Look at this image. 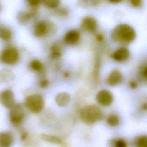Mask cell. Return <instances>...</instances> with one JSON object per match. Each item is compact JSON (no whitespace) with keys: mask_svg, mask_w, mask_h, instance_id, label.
Instances as JSON below:
<instances>
[{"mask_svg":"<svg viewBox=\"0 0 147 147\" xmlns=\"http://www.w3.org/2000/svg\"><path fill=\"white\" fill-rule=\"evenodd\" d=\"M112 39L116 42L129 44L136 37L134 28L126 24H121L114 28L111 33Z\"/></svg>","mask_w":147,"mask_h":147,"instance_id":"6da1fadb","label":"cell"},{"mask_svg":"<svg viewBox=\"0 0 147 147\" xmlns=\"http://www.w3.org/2000/svg\"><path fill=\"white\" fill-rule=\"evenodd\" d=\"M103 115L100 107L95 105H90L86 106L81 110L80 117L84 123L92 124L100 120Z\"/></svg>","mask_w":147,"mask_h":147,"instance_id":"7a4b0ae2","label":"cell"},{"mask_svg":"<svg viewBox=\"0 0 147 147\" xmlns=\"http://www.w3.org/2000/svg\"><path fill=\"white\" fill-rule=\"evenodd\" d=\"M25 107L34 113L40 112L44 106V100L39 94H33L27 96L25 100Z\"/></svg>","mask_w":147,"mask_h":147,"instance_id":"3957f363","label":"cell"},{"mask_svg":"<svg viewBox=\"0 0 147 147\" xmlns=\"http://www.w3.org/2000/svg\"><path fill=\"white\" fill-rule=\"evenodd\" d=\"M18 51L14 47H7L0 53V61L4 64H14L18 61Z\"/></svg>","mask_w":147,"mask_h":147,"instance_id":"277c9868","label":"cell"},{"mask_svg":"<svg viewBox=\"0 0 147 147\" xmlns=\"http://www.w3.org/2000/svg\"><path fill=\"white\" fill-rule=\"evenodd\" d=\"M24 110L20 104H15L9 112V118L12 123L18 125L20 123L24 117Z\"/></svg>","mask_w":147,"mask_h":147,"instance_id":"5b68a950","label":"cell"},{"mask_svg":"<svg viewBox=\"0 0 147 147\" xmlns=\"http://www.w3.org/2000/svg\"><path fill=\"white\" fill-rule=\"evenodd\" d=\"M14 95L9 89L2 90L0 92V103L6 108L11 109L15 105Z\"/></svg>","mask_w":147,"mask_h":147,"instance_id":"8992f818","label":"cell"},{"mask_svg":"<svg viewBox=\"0 0 147 147\" xmlns=\"http://www.w3.org/2000/svg\"><path fill=\"white\" fill-rule=\"evenodd\" d=\"M98 103L102 106H108L113 100V96L110 91L107 90H102L98 92L96 96Z\"/></svg>","mask_w":147,"mask_h":147,"instance_id":"52a82bcc","label":"cell"},{"mask_svg":"<svg viewBox=\"0 0 147 147\" xmlns=\"http://www.w3.org/2000/svg\"><path fill=\"white\" fill-rule=\"evenodd\" d=\"M97 26L96 20L90 16L85 17L82 21L81 27L85 30L92 32L94 31Z\"/></svg>","mask_w":147,"mask_h":147,"instance_id":"ba28073f","label":"cell"},{"mask_svg":"<svg viewBox=\"0 0 147 147\" xmlns=\"http://www.w3.org/2000/svg\"><path fill=\"white\" fill-rule=\"evenodd\" d=\"M14 141L13 134L9 131L0 133V147H10Z\"/></svg>","mask_w":147,"mask_h":147,"instance_id":"9c48e42d","label":"cell"},{"mask_svg":"<svg viewBox=\"0 0 147 147\" xmlns=\"http://www.w3.org/2000/svg\"><path fill=\"white\" fill-rule=\"evenodd\" d=\"M129 56V51L125 47L118 49L112 54V57L117 61H123L126 60Z\"/></svg>","mask_w":147,"mask_h":147,"instance_id":"30bf717a","label":"cell"},{"mask_svg":"<svg viewBox=\"0 0 147 147\" xmlns=\"http://www.w3.org/2000/svg\"><path fill=\"white\" fill-rule=\"evenodd\" d=\"M122 75L121 72L117 69L112 71L107 78L108 84L111 86H114L121 82Z\"/></svg>","mask_w":147,"mask_h":147,"instance_id":"8fae6325","label":"cell"},{"mask_svg":"<svg viewBox=\"0 0 147 147\" xmlns=\"http://www.w3.org/2000/svg\"><path fill=\"white\" fill-rule=\"evenodd\" d=\"M71 100V95L66 92L59 93L55 98V102L60 107L67 106Z\"/></svg>","mask_w":147,"mask_h":147,"instance_id":"7c38bea8","label":"cell"},{"mask_svg":"<svg viewBox=\"0 0 147 147\" xmlns=\"http://www.w3.org/2000/svg\"><path fill=\"white\" fill-rule=\"evenodd\" d=\"M80 38L79 32L76 30H69L65 35V41L68 44H74L76 43Z\"/></svg>","mask_w":147,"mask_h":147,"instance_id":"4fadbf2b","label":"cell"},{"mask_svg":"<svg viewBox=\"0 0 147 147\" xmlns=\"http://www.w3.org/2000/svg\"><path fill=\"white\" fill-rule=\"evenodd\" d=\"M11 30L3 25H0V38L3 41H9L12 37Z\"/></svg>","mask_w":147,"mask_h":147,"instance_id":"5bb4252c","label":"cell"},{"mask_svg":"<svg viewBox=\"0 0 147 147\" xmlns=\"http://www.w3.org/2000/svg\"><path fill=\"white\" fill-rule=\"evenodd\" d=\"M47 32V25L43 22H37L34 28V34L36 37L44 36Z\"/></svg>","mask_w":147,"mask_h":147,"instance_id":"9a60e30c","label":"cell"},{"mask_svg":"<svg viewBox=\"0 0 147 147\" xmlns=\"http://www.w3.org/2000/svg\"><path fill=\"white\" fill-rule=\"evenodd\" d=\"M33 11L31 12H20L17 16L18 22L21 24H26L30 19L31 17L34 14Z\"/></svg>","mask_w":147,"mask_h":147,"instance_id":"2e32d148","label":"cell"},{"mask_svg":"<svg viewBox=\"0 0 147 147\" xmlns=\"http://www.w3.org/2000/svg\"><path fill=\"white\" fill-rule=\"evenodd\" d=\"M100 3L98 1H80L78 2V6L82 7H90L96 6Z\"/></svg>","mask_w":147,"mask_h":147,"instance_id":"e0dca14e","label":"cell"},{"mask_svg":"<svg viewBox=\"0 0 147 147\" xmlns=\"http://www.w3.org/2000/svg\"><path fill=\"white\" fill-rule=\"evenodd\" d=\"M107 123L111 126L115 127L119 125V119L118 117L114 114L110 115L107 119Z\"/></svg>","mask_w":147,"mask_h":147,"instance_id":"ac0fdd59","label":"cell"},{"mask_svg":"<svg viewBox=\"0 0 147 147\" xmlns=\"http://www.w3.org/2000/svg\"><path fill=\"white\" fill-rule=\"evenodd\" d=\"M42 3L45 7L55 8L59 5L60 1L58 0H44L42 1Z\"/></svg>","mask_w":147,"mask_h":147,"instance_id":"d6986e66","label":"cell"},{"mask_svg":"<svg viewBox=\"0 0 147 147\" xmlns=\"http://www.w3.org/2000/svg\"><path fill=\"white\" fill-rule=\"evenodd\" d=\"M137 147H147V137L146 136L139 137L136 141Z\"/></svg>","mask_w":147,"mask_h":147,"instance_id":"ffe728a7","label":"cell"},{"mask_svg":"<svg viewBox=\"0 0 147 147\" xmlns=\"http://www.w3.org/2000/svg\"><path fill=\"white\" fill-rule=\"evenodd\" d=\"M51 51H52V55L55 58H58L61 56V51L59 45L57 44H54L51 47Z\"/></svg>","mask_w":147,"mask_h":147,"instance_id":"44dd1931","label":"cell"},{"mask_svg":"<svg viewBox=\"0 0 147 147\" xmlns=\"http://www.w3.org/2000/svg\"><path fill=\"white\" fill-rule=\"evenodd\" d=\"M30 68L34 71H40L42 68V64L38 60H34L30 62Z\"/></svg>","mask_w":147,"mask_h":147,"instance_id":"7402d4cb","label":"cell"},{"mask_svg":"<svg viewBox=\"0 0 147 147\" xmlns=\"http://www.w3.org/2000/svg\"><path fill=\"white\" fill-rule=\"evenodd\" d=\"M5 76L0 75V80L1 82H7L8 80H11L13 78L12 73L7 70H2Z\"/></svg>","mask_w":147,"mask_h":147,"instance_id":"603a6c76","label":"cell"},{"mask_svg":"<svg viewBox=\"0 0 147 147\" xmlns=\"http://www.w3.org/2000/svg\"><path fill=\"white\" fill-rule=\"evenodd\" d=\"M114 147H127L126 141L123 139H118L114 141Z\"/></svg>","mask_w":147,"mask_h":147,"instance_id":"cb8c5ba5","label":"cell"},{"mask_svg":"<svg viewBox=\"0 0 147 147\" xmlns=\"http://www.w3.org/2000/svg\"><path fill=\"white\" fill-rule=\"evenodd\" d=\"M28 2L31 6L36 7L40 5V3H41V1L39 0H30V1H28Z\"/></svg>","mask_w":147,"mask_h":147,"instance_id":"d4e9b609","label":"cell"},{"mask_svg":"<svg viewBox=\"0 0 147 147\" xmlns=\"http://www.w3.org/2000/svg\"><path fill=\"white\" fill-rule=\"evenodd\" d=\"M141 1L140 0H131L130 1V3L132 6L134 7L140 6L141 5Z\"/></svg>","mask_w":147,"mask_h":147,"instance_id":"484cf974","label":"cell"},{"mask_svg":"<svg viewBox=\"0 0 147 147\" xmlns=\"http://www.w3.org/2000/svg\"><path fill=\"white\" fill-rule=\"evenodd\" d=\"M49 84V82L46 80V79H44V80H42V81L40 82V86L41 87V88H45Z\"/></svg>","mask_w":147,"mask_h":147,"instance_id":"4316f807","label":"cell"},{"mask_svg":"<svg viewBox=\"0 0 147 147\" xmlns=\"http://www.w3.org/2000/svg\"><path fill=\"white\" fill-rule=\"evenodd\" d=\"M57 13L60 15H65L67 13V11L65 9H59L57 10Z\"/></svg>","mask_w":147,"mask_h":147,"instance_id":"83f0119b","label":"cell"},{"mask_svg":"<svg viewBox=\"0 0 147 147\" xmlns=\"http://www.w3.org/2000/svg\"><path fill=\"white\" fill-rule=\"evenodd\" d=\"M130 86H131V88H136L137 87V83H136V82H130Z\"/></svg>","mask_w":147,"mask_h":147,"instance_id":"f1b7e54d","label":"cell"},{"mask_svg":"<svg viewBox=\"0 0 147 147\" xmlns=\"http://www.w3.org/2000/svg\"><path fill=\"white\" fill-rule=\"evenodd\" d=\"M142 75L146 78V67H145L142 69Z\"/></svg>","mask_w":147,"mask_h":147,"instance_id":"f546056e","label":"cell"},{"mask_svg":"<svg viewBox=\"0 0 147 147\" xmlns=\"http://www.w3.org/2000/svg\"><path fill=\"white\" fill-rule=\"evenodd\" d=\"M96 38H97L98 40V41H102L103 40V36H102V34H98V35L96 36Z\"/></svg>","mask_w":147,"mask_h":147,"instance_id":"4dcf8cb0","label":"cell"},{"mask_svg":"<svg viewBox=\"0 0 147 147\" xmlns=\"http://www.w3.org/2000/svg\"><path fill=\"white\" fill-rule=\"evenodd\" d=\"M121 2V1H110V2H111V3H119V2Z\"/></svg>","mask_w":147,"mask_h":147,"instance_id":"1f68e13d","label":"cell"}]
</instances>
